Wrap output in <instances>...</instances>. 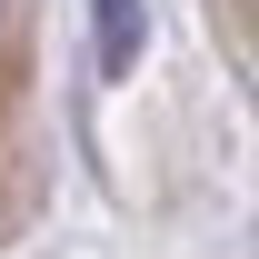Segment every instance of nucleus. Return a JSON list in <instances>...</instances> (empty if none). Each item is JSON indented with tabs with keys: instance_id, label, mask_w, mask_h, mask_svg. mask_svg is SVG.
<instances>
[{
	"instance_id": "f257e3e1",
	"label": "nucleus",
	"mask_w": 259,
	"mask_h": 259,
	"mask_svg": "<svg viewBox=\"0 0 259 259\" xmlns=\"http://www.w3.org/2000/svg\"><path fill=\"white\" fill-rule=\"evenodd\" d=\"M90 10H100V70L120 80L140 60V0H90Z\"/></svg>"
},
{
	"instance_id": "f03ea898",
	"label": "nucleus",
	"mask_w": 259,
	"mask_h": 259,
	"mask_svg": "<svg viewBox=\"0 0 259 259\" xmlns=\"http://www.w3.org/2000/svg\"><path fill=\"white\" fill-rule=\"evenodd\" d=\"M0 10H10V0H0Z\"/></svg>"
}]
</instances>
